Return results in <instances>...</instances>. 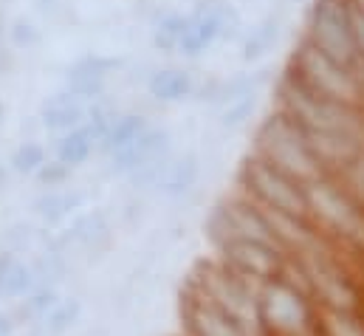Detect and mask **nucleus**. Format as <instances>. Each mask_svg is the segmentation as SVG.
I'll list each match as a JSON object with an SVG mask.
<instances>
[{
    "instance_id": "nucleus-8",
    "label": "nucleus",
    "mask_w": 364,
    "mask_h": 336,
    "mask_svg": "<svg viewBox=\"0 0 364 336\" xmlns=\"http://www.w3.org/2000/svg\"><path fill=\"white\" fill-rule=\"evenodd\" d=\"M181 336H249L243 325H237L189 283L181 291Z\"/></svg>"
},
{
    "instance_id": "nucleus-33",
    "label": "nucleus",
    "mask_w": 364,
    "mask_h": 336,
    "mask_svg": "<svg viewBox=\"0 0 364 336\" xmlns=\"http://www.w3.org/2000/svg\"><path fill=\"white\" fill-rule=\"evenodd\" d=\"M3 34H6V23H3V6H0V60H3Z\"/></svg>"
},
{
    "instance_id": "nucleus-34",
    "label": "nucleus",
    "mask_w": 364,
    "mask_h": 336,
    "mask_svg": "<svg viewBox=\"0 0 364 336\" xmlns=\"http://www.w3.org/2000/svg\"><path fill=\"white\" fill-rule=\"evenodd\" d=\"M0 116H3V102H0Z\"/></svg>"
},
{
    "instance_id": "nucleus-23",
    "label": "nucleus",
    "mask_w": 364,
    "mask_h": 336,
    "mask_svg": "<svg viewBox=\"0 0 364 336\" xmlns=\"http://www.w3.org/2000/svg\"><path fill=\"white\" fill-rule=\"evenodd\" d=\"M82 317V303L77 297H63L60 305L37 325L40 336H65Z\"/></svg>"
},
{
    "instance_id": "nucleus-20",
    "label": "nucleus",
    "mask_w": 364,
    "mask_h": 336,
    "mask_svg": "<svg viewBox=\"0 0 364 336\" xmlns=\"http://www.w3.org/2000/svg\"><path fill=\"white\" fill-rule=\"evenodd\" d=\"M150 127V122L144 119V113H119L113 122H110V127H107V133L102 136V145H99V153L105 156V159H110V156H116V153H122L124 147H130L144 130Z\"/></svg>"
},
{
    "instance_id": "nucleus-14",
    "label": "nucleus",
    "mask_w": 364,
    "mask_h": 336,
    "mask_svg": "<svg viewBox=\"0 0 364 336\" xmlns=\"http://www.w3.org/2000/svg\"><path fill=\"white\" fill-rule=\"evenodd\" d=\"M37 277L28 260L9 254L0 249V300H26L31 291H37Z\"/></svg>"
},
{
    "instance_id": "nucleus-22",
    "label": "nucleus",
    "mask_w": 364,
    "mask_h": 336,
    "mask_svg": "<svg viewBox=\"0 0 364 336\" xmlns=\"http://www.w3.org/2000/svg\"><path fill=\"white\" fill-rule=\"evenodd\" d=\"M60 288H37V291H31L26 300H20L17 303V308L11 311L14 314V320H17V325H40L57 305H60Z\"/></svg>"
},
{
    "instance_id": "nucleus-4",
    "label": "nucleus",
    "mask_w": 364,
    "mask_h": 336,
    "mask_svg": "<svg viewBox=\"0 0 364 336\" xmlns=\"http://www.w3.org/2000/svg\"><path fill=\"white\" fill-rule=\"evenodd\" d=\"M285 71H291L305 88H311L314 93H319L325 99L345 102V105H362L356 77H353V65H345V63L333 60L331 54L319 51L305 37L294 46V51L285 63Z\"/></svg>"
},
{
    "instance_id": "nucleus-7",
    "label": "nucleus",
    "mask_w": 364,
    "mask_h": 336,
    "mask_svg": "<svg viewBox=\"0 0 364 336\" xmlns=\"http://www.w3.org/2000/svg\"><path fill=\"white\" fill-rule=\"evenodd\" d=\"M240 28V14L229 0H198L195 9L186 14V28L178 54L200 57L215 43L232 37Z\"/></svg>"
},
{
    "instance_id": "nucleus-26",
    "label": "nucleus",
    "mask_w": 364,
    "mask_h": 336,
    "mask_svg": "<svg viewBox=\"0 0 364 336\" xmlns=\"http://www.w3.org/2000/svg\"><path fill=\"white\" fill-rule=\"evenodd\" d=\"M255 110H257V93H249L243 99H235L226 107H220V127L223 130H240L243 125L252 122Z\"/></svg>"
},
{
    "instance_id": "nucleus-32",
    "label": "nucleus",
    "mask_w": 364,
    "mask_h": 336,
    "mask_svg": "<svg viewBox=\"0 0 364 336\" xmlns=\"http://www.w3.org/2000/svg\"><path fill=\"white\" fill-rule=\"evenodd\" d=\"M353 77H356L359 99H362V105H364V57H356V63H353Z\"/></svg>"
},
{
    "instance_id": "nucleus-2",
    "label": "nucleus",
    "mask_w": 364,
    "mask_h": 336,
    "mask_svg": "<svg viewBox=\"0 0 364 336\" xmlns=\"http://www.w3.org/2000/svg\"><path fill=\"white\" fill-rule=\"evenodd\" d=\"M252 153H257L260 159H266L269 164L282 169L291 178H296L305 187L328 175L325 167L319 164V159L314 156L305 130L288 113H282L277 107L269 116L260 119V125L255 130Z\"/></svg>"
},
{
    "instance_id": "nucleus-25",
    "label": "nucleus",
    "mask_w": 364,
    "mask_h": 336,
    "mask_svg": "<svg viewBox=\"0 0 364 336\" xmlns=\"http://www.w3.org/2000/svg\"><path fill=\"white\" fill-rule=\"evenodd\" d=\"M11 169L17 172V175H26V178H34L40 169L48 164V153H46V147L43 145H37V142H23V145H17V150L11 153Z\"/></svg>"
},
{
    "instance_id": "nucleus-21",
    "label": "nucleus",
    "mask_w": 364,
    "mask_h": 336,
    "mask_svg": "<svg viewBox=\"0 0 364 336\" xmlns=\"http://www.w3.org/2000/svg\"><path fill=\"white\" fill-rule=\"evenodd\" d=\"M316 336H364V314L316 305Z\"/></svg>"
},
{
    "instance_id": "nucleus-12",
    "label": "nucleus",
    "mask_w": 364,
    "mask_h": 336,
    "mask_svg": "<svg viewBox=\"0 0 364 336\" xmlns=\"http://www.w3.org/2000/svg\"><path fill=\"white\" fill-rule=\"evenodd\" d=\"M167 153H170V133L164 127H153L150 125L130 147H124L122 153L107 159V169L113 175L130 178L136 169H141L144 164H150V162H156V159H161Z\"/></svg>"
},
{
    "instance_id": "nucleus-13",
    "label": "nucleus",
    "mask_w": 364,
    "mask_h": 336,
    "mask_svg": "<svg viewBox=\"0 0 364 336\" xmlns=\"http://www.w3.org/2000/svg\"><path fill=\"white\" fill-rule=\"evenodd\" d=\"M88 102H82L80 96H74L71 90H57L54 96H48L40 107V125L48 130V133H57V136H65L77 127H82L88 122Z\"/></svg>"
},
{
    "instance_id": "nucleus-11",
    "label": "nucleus",
    "mask_w": 364,
    "mask_h": 336,
    "mask_svg": "<svg viewBox=\"0 0 364 336\" xmlns=\"http://www.w3.org/2000/svg\"><path fill=\"white\" fill-rule=\"evenodd\" d=\"M119 68H122V60L119 57H102V54L82 57V60H77L68 68V74H65V90H71L82 102H96L105 93L107 80L113 77V71H119Z\"/></svg>"
},
{
    "instance_id": "nucleus-17",
    "label": "nucleus",
    "mask_w": 364,
    "mask_h": 336,
    "mask_svg": "<svg viewBox=\"0 0 364 336\" xmlns=\"http://www.w3.org/2000/svg\"><path fill=\"white\" fill-rule=\"evenodd\" d=\"M99 145H102V136L85 122L82 127H77V130H71V133H65V136H57L54 159L63 162L65 167L74 169V167H80V164H85L93 153L99 150Z\"/></svg>"
},
{
    "instance_id": "nucleus-29",
    "label": "nucleus",
    "mask_w": 364,
    "mask_h": 336,
    "mask_svg": "<svg viewBox=\"0 0 364 336\" xmlns=\"http://www.w3.org/2000/svg\"><path fill=\"white\" fill-rule=\"evenodd\" d=\"M9 40H11V46H17V48H31V46L40 43V31H37L28 20H14L11 28H9Z\"/></svg>"
},
{
    "instance_id": "nucleus-18",
    "label": "nucleus",
    "mask_w": 364,
    "mask_h": 336,
    "mask_svg": "<svg viewBox=\"0 0 364 336\" xmlns=\"http://www.w3.org/2000/svg\"><path fill=\"white\" fill-rule=\"evenodd\" d=\"M82 204H85V192L80 189H48L34 201V215L40 224L57 226L68 221L77 209H82Z\"/></svg>"
},
{
    "instance_id": "nucleus-30",
    "label": "nucleus",
    "mask_w": 364,
    "mask_h": 336,
    "mask_svg": "<svg viewBox=\"0 0 364 336\" xmlns=\"http://www.w3.org/2000/svg\"><path fill=\"white\" fill-rule=\"evenodd\" d=\"M353 6V3H350ZM350 26H353V43H356V51H359V57H364V11L362 9H356L353 6V11H350Z\"/></svg>"
},
{
    "instance_id": "nucleus-5",
    "label": "nucleus",
    "mask_w": 364,
    "mask_h": 336,
    "mask_svg": "<svg viewBox=\"0 0 364 336\" xmlns=\"http://www.w3.org/2000/svg\"><path fill=\"white\" fill-rule=\"evenodd\" d=\"M260 317L272 336H316V303L288 280L277 277L263 285Z\"/></svg>"
},
{
    "instance_id": "nucleus-24",
    "label": "nucleus",
    "mask_w": 364,
    "mask_h": 336,
    "mask_svg": "<svg viewBox=\"0 0 364 336\" xmlns=\"http://www.w3.org/2000/svg\"><path fill=\"white\" fill-rule=\"evenodd\" d=\"M183 28H186V14L181 11H164L156 23H153V46L159 51H178L183 40Z\"/></svg>"
},
{
    "instance_id": "nucleus-27",
    "label": "nucleus",
    "mask_w": 364,
    "mask_h": 336,
    "mask_svg": "<svg viewBox=\"0 0 364 336\" xmlns=\"http://www.w3.org/2000/svg\"><path fill=\"white\" fill-rule=\"evenodd\" d=\"M333 178H336V181H339V184H342V187H345V189H348V192L364 206V150L348 164V167L339 169Z\"/></svg>"
},
{
    "instance_id": "nucleus-6",
    "label": "nucleus",
    "mask_w": 364,
    "mask_h": 336,
    "mask_svg": "<svg viewBox=\"0 0 364 336\" xmlns=\"http://www.w3.org/2000/svg\"><path fill=\"white\" fill-rule=\"evenodd\" d=\"M350 11H353L350 0H311L302 37L311 40L319 51L331 54L333 60L353 65L359 51L353 43Z\"/></svg>"
},
{
    "instance_id": "nucleus-16",
    "label": "nucleus",
    "mask_w": 364,
    "mask_h": 336,
    "mask_svg": "<svg viewBox=\"0 0 364 336\" xmlns=\"http://www.w3.org/2000/svg\"><path fill=\"white\" fill-rule=\"evenodd\" d=\"M198 175H200V164H198V156L195 153L170 156V162L164 167V175H161L156 192H161L170 201H178V198L192 192V187L198 184Z\"/></svg>"
},
{
    "instance_id": "nucleus-19",
    "label": "nucleus",
    "mask_w": 364,
    "mask_h": 336,
    "mask_svg": "<svg viewBox=\"0 0 364 336\" xmlns=\"http://www.w3.org/2000/svg\"><path fill=\"white\" fill-rule=\"evenodd\" d=\"M279 31H282V17L279 14H266L263 20H257L246 34H243V43H240V60L243 63H260L269 51H274L277 40H279Z\"/></svg>"
},
{
    "instance_id": "nucleus-15",
    "label": "nucleus",
    "mask_w": 364,
    "mask_h": 336,
    "mask_svg": "<svg viewBox=\"0 0 364 336\" xmlns=\"http://www.w3.org/2000/svg\"><path fill=\"white\" fill-rule=\"evenodd\" d=\"M147 93L161 105H176L195 93V80L186 68H176V65L156 68L147 80Z\"/></svg>"
},
{
    "instance_id": "nucleus-9",
    "label": "nucleus",
    "mask_w": 364,
    "mask_h": 336,
    "mask_svg": "<svg viewBox=\"0 0 364 336\" xmlns=\"http://www.w3.org/2000/svg\"><path fill=\"white\" fill-rule=\"evenodd\" d=\"M215 257L220 263H226L229 268L252 277V280H260V283H269L277 280L282 274V266H285V257L288 254L274 249L269 243H257V241H229L223 243L220 249H215Z\"/></svg>"
},
{
    "instance_id": "nucleus-1",
    "label": "nucleus",
    "mask_w": 364,
    "mask_h": 336,
    "mask_svg": "<svg viewBox=\"0 0 364 336\" xmlns=\"http://www.w3.org/2000/svg\"><path fill=\"white\" fill-rule=\"evenodd\" d=\"M277 110L288 113L308 133H339L359 139L364 145V107L345 105L314 93L299 83L291 71L282 68L277 80Z\"/></svg>"
},
{
    "instance_id": "nucleus-10",
    "label": "nucleus",
    "mask_w": 364,
    "mask_h": 336,
    "mask_svg": "<svg viewBox=\"0 0 364 336\" xmlns=\"http://www.w3.org/2000/svg\"><path fill=\"white\" fill-rule=\"evenodd\" d=\"M110 235H113L110 218L102 209H93V212H85V215H77L60 235H54V249H60L65 257L74 249H80V252H102V249H107Z\"/></svg>"
},
{
    "instance_id": "nucleus-31",
    "label": "nucleus",
    "mask_w": 364,
    "mask_h": 336,
    "mask_svg": "<svg viewBox=\"0 0 364 336\" xmlns=\"http://www.w3.org/2000/svg\"><path fill=\"white\" fill-rule=\"evenodd\" d=\"M17 320L11 311H0V336H17Z\"/></svg>"
},
{
    "instance_id": "nucleus-3",
    "label": "nucleus",
    "mask_w": 364,
    "mask_h": 336,
    "mask_svg": "<svg viewBox=\"0 0 364 336\" xmlns=\"http://www.w3.org/2000/svg\"><path fill=\"white\" fill-rule=\"evenodd\" d=\"M237 192L249 195L255 204L274 209V212H282L291 218H311L308 215V187L269 164L257 153H249L240 162Z\"/></svg>"
},
{
    "instance_id": "nucleus-28",
    "label": "nucleus",
    "mask_w": 364,
    "mask_h": 336,
    "mask_svg": "<svg viewBox=\"0 0 364 336\" xmlns=\"http://www.w3.org/2000/svg\"><path fill=\"white\" fill-rule=\"evenodd\" d=\"M46 189H60L68 178H71V167H65L63 162H57V159H48V164L40 169L37 175H34Z\"/></svg>"
}]
</instances>
